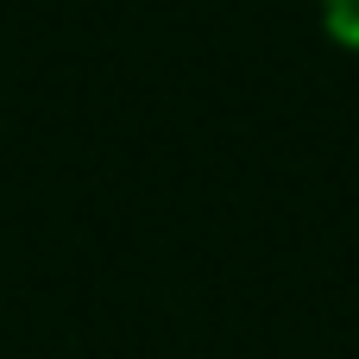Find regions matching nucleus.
I'll list each match as a JSON object with an SVG mask.
<instances>
[{
  "label": "nucleus",
  "instance_id": "f257e3e1",
  "mask_svg": "<svg viewBox=\"0 0 359 359\" xmlns=\"http://www.w3.org/2000/svg\"><path fill=\"white\" fill-rule=\"evenodd\" d=\"M316 13H322V25H328L334 44L359 50V0H316Z\"/></svg>",
  "mask_w": 359,
  "mask_h": 359
}]
</instances>
